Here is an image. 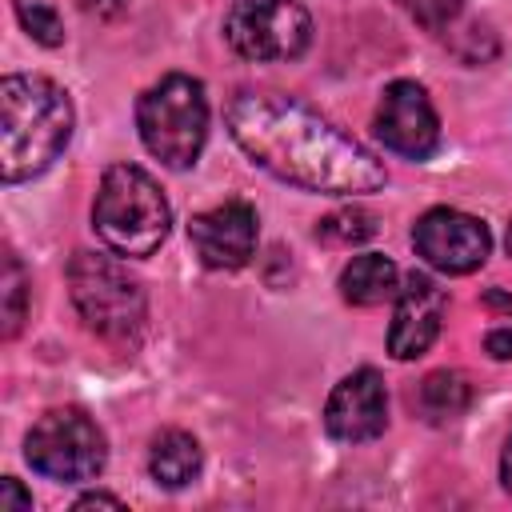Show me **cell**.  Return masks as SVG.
I'll return each mask as SVG.
<instances>
[{
    "mask_svg": "<svg viewBox=\"0 0 512 512\" xmlns=\"http://www.w3.org/2000/svg\"><path fill=\"white\" fill-rule=\"evenodd\" d=\"M416 404L432 424L452 420L472 404V384L460 372H432V376H424V384L416 392Z\"/></svg>",
    "mask_w": 512,
    "mask_h": 512,
    "instance_id": "15",
    "label": "cell"
},
{
    "mask_svg": "<svg viewBox=\"0 0 512 512\" xmlns=\"http://www.w3.org/2000/svg\"><path fill=\"white\" fill-rule=\"evenodd\" d=\"M0 512H32V492H24L16 476L0 480Z\"/></svg>",
    "mask_w": 512,
    "mask_h": 512,
    "instance_id": "20",
    "label": "cell"
},
{
    "mask_svg": "<svg viewBox=\"0 0 512 512\" xmlns=\"http://www.w3.org/2000/svg\"><path fill=\"white\" fill-rule=\"evenodd\" d=\"M200 464H204V456H200V444H196L192 432L168 428V432H160V436L152 440L148 472H152L156 484H164V488H184V484H192V480L200 476Z\"/></svg>",
    "mask_w": 512,
    "mask_h": 512,
    "instance_id": "14",
    "label": "cell"
},
{
    "mask_svg": "<svg viewBox=\"0 0 512 512\" xmlns=\"http://www.w3.org/2000/svg\"><path fill=\"white\" fill-rule=\"evenodd\" d=\"M84 4V12H96V16H116L128 0H80Z\"/></svg>",
    "mask_w": 512,
    "mask_h": 512,
    "instance_id": "23",
    "label": "cell"
},
{
    "mask_svg": "<svg viewBox=\"0 0 512 512\" xmlns=\"http://www.w3.org/2000/svg\"><path fill=\"white\" fill-rule=\"evenodd\" d=\"M396 292H400V268L384 252H360L340 272V296L348 304L372 308V304L392 300Z\"/></svg>",
    "mask_w": 512,
    "mask_h": 512,
    "instance_id": "13",
    "label": "cell"
},
{
    "mask_svg": "<svg viewBox=\"0 0 512 512\" xmlns=\"http://www.w3.org/2000/svg\"><path fill=\"white\" fill-rule=\"evenodd\" d=\"M68 292L80 320L96 336L112 344H132L144 332V316H148L144 288L116 256L76 252L68 260Z\"/></svg>",
    "mask_w": 512,
    "mask_h": 512,
    "instance_id": "5",
    "label": "cell"
},
{
    "mask_svg": "<svg viewBox=\"0 0 512 512\" xmlns=\"http://www.w3.org/2000/svg\"><path fill=\"white\" fill-rule=\"evenodd\" d=\"M500 480H504V488L512 496V436L504 440V452H500Z\"/></svg>",
    "mask_w": 512,
    "mask_h": 512,
    "instance_id": "24",
    "label": "cell"
},
{
    "mask_svg": "<svg viewBox=\"0 0 512 512\" xmlns=\"http://www.w3.org/2000/svg\"><path fill=\"white\" fill-rule=\"evenodd\" d=\"M384 424H388V392H384L380 372L376 368L348 372L324 404L328 436L344 444H364V440H376Z\"/></svg>",
    "mask_w": 512,
    "mask_h": 512,
    "instance_id": "11",
    "label": "cell"
},
{
    "mask_svg": "<svg viewBox=\"0 0 512 512\" xmlns=\"http://www.w3.org/2000/svg\"><path fill=\"white\" fill-rule=\"evenodd\" d=\"M400 8H404L420 28L440 32V28H448V24L460 16L464 0H400Z\"/></svg>",
    "mask_w": 512,
    "mask_h": 512,
    "instance_id": "19",
    "label": "cell"
},
{
    "mask_svg": "<svg viewBox=\"0 0 512 512\" xmlns=\"http://www.w3.org/2000/svg\"><path fill=\"white\" fill-rule=\"evenodd\" d=\"M0 296H4V336L12 340L24 324V300H28V276L20 268V260L12 252H4V280H0Z\"/></svg>",
    "mask_w": 512,
    "mask_h": 512,
    "instance_id": "18",
    "label": "cell"
},
{
    "mask_svg": "<svg viewBox=\"0 0 512 512\" xmlns=\"http://www.w3.org/2000/svg\"><path fill=\"white\" fill-rule=\"evenodd\" d=\"M196 256L216 272H236L256 256V208L244 200H224L188 224Z\"/></svg>",
    "mask_w": 512,
    "mask_h": 512,
    "instance_id": "10",
    "label": "cell"
},
{
    "mask_svg": "<svg viewBox=\"0 0 512 512\" xmlns=\"http://www.w3.org/2000/svg\"><path fill=\"white\" fill-rule=\"evenodd\" d=\"M228 132L264 172L308 192L360 196L388 180L376 152L284 92H240L228 104Z\"/></svg>",
    "mask_w": 512,
    "mask_h": 512,
    "instance_id": "1",
    "label": "cell"
},
{
    "mask_svg": "<svg viewBox=\"0 0 512 512\" xmlns=\"http://www.w3.org/2000/svg\"><path fill=\"white\" fill-rule=\"evenodd\" d=\"M508 256H512V224H508Z\"/></svg>",
    "mask_w": 512,
    "mask_h": 512,
    "instance_id": "25",
    "label": "cell"
},
{
    "mask_svg": "<svg viewBox=\"0 0 512 512\" xmlns=\"http://www.w3.org/2000/svg\"><path fill=\"white\" fill-rule=\"evenodd\" d=\"M444 312H448L444 288H436L432 276L412 272L404 280V288L396 292V312H392V324H388V352L396 360L424 356L432 348V340L440 336Z\"/></svg>",
    "mask_w": 512,
    "mask_h": 512,
    "instance_id": "12",
    "label": "cell"
},
{
    "mask_svg": "<svg viewBox=\"0 0 512 512\" xmlns=\"http://www.w3.org/2000/svg\"><path fill=\"white\" fill-rule=\"evenodd\" d=\"M144 148L168 168H192L208 136V96L196 76H160L136 104Z\"/></svg>",
    "mask_w": 512,
    "mask_h": 512,
    "instance_id": "4",
    "label": "cell"
},
{
    "mask_svg": "<svg viewBox=\"0 0 512 512\" xmlns=\"http://www.w3.org/2000/svg\"><path fill=\"white\" fill-rule=\"evenodd\" d=\"M484 348L492 352V360H512V328H492L484 336Z\"/></svg>",
    "mask_w": 512,
    "mask_h": 512,
    "instance_id": "21",
    "label": "cell"
},
{
    "mask_svg": "<svg viewBox=\"0 0 512 512\" xmlns=\"http://www.w3.org/2000/svg\"><path fill=\"white\" fill-rule=\"evenodd\" d=\"M12 8H16L24 32H28L36 44H44V48L64 44V24H60V12H56L52 0H12Z\"/></svg>",
    "mask_w": 512,
    "mask_h": 512,
    "instance_id": "17",
    "label": "cell"
},
{
    "mask_svg": "<svg viewBox=\"0 0 512 512\" xmlns=\"http://www.w3.org/2000/svg\"><path fill=\"white\" fill-rule=\"evenodd\" d=\"M92 228L108 252L144 260L152 256L172 228V208L160 184L136 164H112L100 176L92 200Z\"/></svg>",
    "mask_w": 512,
    "mask_h": 512,
    "instance_id": "3",
    "label": "cell"
},
{
    "mask_svg": "<svg viewBox=\"0 0 512 512\" xmlns=\"http://www.w3.org/2000/svg\"><path fill=\"white\" fill-rule=\"evenodd\" d=\"M24 460L48 480L84 484L100 476L108 460V444L100 424L84 408H52L28 428Z\"/></svg>",
    "mask_w": 512,
    "mask_h": 512,
    "instance_id": "6",
    "label": "cell"
},
{
    "mask_svg": "<svg viewBox=\"0 0 512 512\" xmlns=\"http://www.w3.org/2000/svg\"><path fill=\"white\" fill-rule=\"evenodd\" d=\"M76 508H124L120 496H108V492H88L76 500Z\"/></svg>",
    "mask_w": 512,
    "mask_h": 512,
    "instance_id": "22",
    "label": "cell"
},
{
    "mask_svg": "<svg viewBox=\"0 0 512 512\" xmlns=\"http://www.w3.org/2000/svg\"><path fill=\"white\" fill-rule=\"evenodd\" d=\"M72 140V100L48 76L12 72L0 80V176H40Z\"/></svg>",
    "mask_w": 512,
    "mask_h": 512,
    "instance_id": "2",
    "label": "cell"
},
{
    "mask_svg": "<svg viewBox=\"0 0 512 512\" xmlns=\"http://www.w3.org/2000/svg\"><path fill=\"white\" fill-rule=\"evenodd\" d=\"M224 40L256 64L296 60L312 40V16L296 0H236L224 16Z\"/></svg>",
    "mask_w": 512,
    "mask_h": 512,
    "instance_id": "7",
    "label": "cell"
},
{
    "mask_svg": "<svg viewBox=\"0 0 512 512\" xmlns=\"http://www.w3.org/2000/svg\"><path fill=\"white\" fill-rule=\"evenodd\" d=\"M412 244L424 264H432L436 272H448V276L476 272L492 252L488 224L460 208H428L412 224Z\"/></svg>",
    "mask_w": 512,
    "mask_h": 512,
    "instance_id": "8",
    "label": "cell"
},
{
    "mask_svg": "<svg viewBox=\"0 0 512 512\" xmlns=\"http://www.w3.org/2000/svg\"><path fill=\"white\" fill-rule=\"evenodd\" d=\"M372 232H376V220H372V212H364V208H336V212H328V216L316 224V236H320L324 244H340V248L364 244Z\"/></svg>",
    "mask_w": 512,
    "mask_h": 512,
    "instance_id": "16",
    "label": "cell"
},
{
    "mask_svg": "<svg viewBox=\"0 0 512 512\" xmlns=\"http://www.w3.org/2000/svg\"><path fill=\"white\" fill-rule=\"evenodd\" d=\"M376 136L384 140V148H392L408 160H424L436 152L440 120H436L428 92L416 80H392L384 88V96L376 104Z\"/></svg>",
    "mask_w": 512,
    "mask_h": 512,
    "instance_id": "9",
    "label": "cell"
}]
</instances>
